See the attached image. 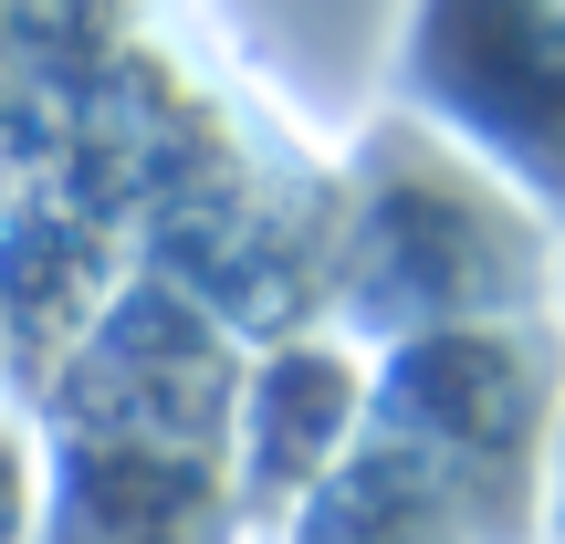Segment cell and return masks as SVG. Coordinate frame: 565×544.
<instances>
[{
  "label": "cell",
  "mask_w": 565,
  "mask_h": 544,
  "mask_svg": "<svg viewBox=\"0 0 565 544\" xmlns=\"http://www.w3.org/2000/svg\"><path fill=\"white\" fill-rule=\"evenodd\" d=\"M545 221L513 179L440 137V126H377L345 189L335 231V335L366 356L408 335H461V324H524L545 314Z\"/></svg>",
  "instance_id": "obj_1"
},
{
  "label": "cell",
  "mask_w": 565,
  "mask_h": 544,
  "mask_svg": "<svg viewBox=\"0 0 565 544\" xmlns=\"http://www.w3.org/2000/svg\"><path fill=\"white\" fill-rule=\"evenodd\" d=\"M555 429H565V345L545 314L377 345V419H366V440L440 471L503 544L545 534Z\"/></svg>",
  "instance_id": "obj_2"
},
{
  "label": "cell",
  "mask_w": 565,
  "mask_h": 544,
  "mask_svg": "<svg viewBox=\"0 0 565 544\" xmlns=\"http://www.w3.org/2000/svg\"><path fill=\"white\" fill-rule=\"evenodd\" d=\"M42 534V440L0 408V544H32Z\"/></svg>",
  "instance_id": "obj_8"
},
{
  "label": "cell",
  "mask_w": 565,
  "mask_h": 544,
  "mask_svg": "<svg viewBox=\"0 0 565 544\" xmlns=\"http://www.w3.org/2000/svg\"><path fill=\"white\" fill-rule=\"evenodd\" d=\"M252 356L221 335L189 282H137L105 303V324L53 366L42 429H105V440H179V450H231Z\"/></svg>",
  "instance_id": "obj_4"
},
{
  "label": "cell",
  "mask_w": 565,
  "mask_h": 544,
  "mask_svg": "<svg viewBox=\"0 0 565 544\" xmlns=\"http://www.w3.org/2000/svg\"><path fill=\"white\" fill-rule=\"evenodd\" d=\"M545 544H565V429H555V471H545Z\"/></svg>",
  "instance_id": "obj_9"
},
{
  "label": "cell",
  "mask_w": 565,
  "mask_h": 544,
  "mask_svg": "<svg viewBox=\"0 0 565 544\" xmlns=\"http://www.w3.org/2000/svg\"><path fill=\"white\" fill-rule=\"evenodd\" d=\"M32 544H252L231 450L42 429V534Z\"/></svg>",
  "instance_id": "obj_6"
},
{
  "label": "cell",
  "mask_w": 565,
  "mask_h": 544,
  "mask_svg": "<svg viewBox=\"0 0 565 544\" xmlns=\"http://www.w3.org/2000/svg\"><path fill=\"white\" fill-rule=\"evenodd\" d=\"M408 105L565 221V0H419Z\"/></svg>",
  "instance_id": "obj_3"
},
{
  "label": "cell",
  "mask_w": 565,
  "mask_h": 544,
  "mask_svg": "<svg viewBox=\"0 0 565 544\" xmlns=\"http://www.w3.org/2000/svg\"><path fill=\"white\" fill-rule=\"evenodd\" d=\"M282 544H503L440 471H419L408 450L366 440L315 503L282 524Z\"/></svg>",
  "instance_id": "obj_7"
},
{
  "label": "cell",
  "mask_w": 565,
  "mask_h": 544,
  "mask_svg": "<svg viewBox=\"0 0 565 544\" xmlns=\"http://www.w3.org/2000/svg\"><path fill=\"white\" fill-rule=\"evenodd\" d=\"M0 314H11V303H0ZM0 366H11V324H0Z\"/></svg>",
  "instance_id": "obj_10"
},
{
  "label": "cell",
  "mask_w": 565,
  "mask_h": 544,
  "mask_svg": "<svg viewBox=\"0 0 565 544\" xmlns=\"http://www.w3.org/2000/svg\"><path fill=\"white\" fill-rule=\"evenodd\" d=\"M366 419H377V356L356 335H294L252 356L231 408V492L252 513V544H282V524L366 450Z\"/></svg>",
  "instance_id": "obj_5"
}]
</instances>
